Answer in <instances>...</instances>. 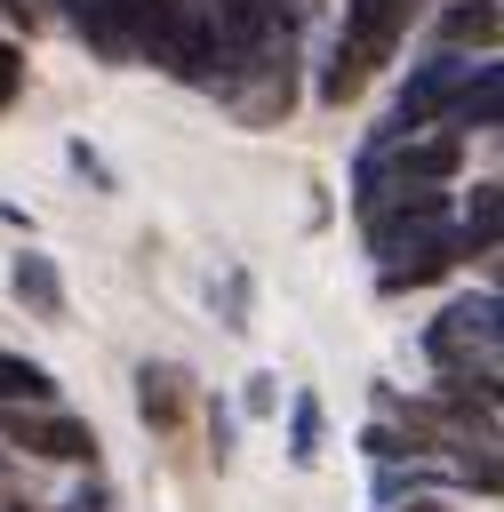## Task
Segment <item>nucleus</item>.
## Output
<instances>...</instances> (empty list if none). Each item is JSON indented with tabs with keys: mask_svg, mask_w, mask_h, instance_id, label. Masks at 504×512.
I'll use <instances>...</instances> for the list:
<instances>
[{
	"mask_svg": "<svg viewBox=\"0 0 504 512\" xmlns=\"http://www.w3.org/2000/svg\"><path fill=\"white\" fill-rule=\"evenodd\" d=\"M360 224H368V256H376V288L384 296H408V288H432V280L456 272V232H448V192L440 184L392 192Z\"/></svg>",
	"mask_w": 504,
	"mask_h": 512,
	"instance_id": "obj_1",
	"label": "nucleus"
},
{
	"mask_svg": "<svg viewBox=\"0 0 504 512\" xmlns=\"http://www.w3.org/2000/svg\"><path fill=\"white\" fill-rule=\"evenodd\" d=\"M464 168V136L456 128H416V136H376L352 168V208L368 216L376 200L392 192H416V184H448Z\"/></svg>",
	"mask_w": 504,
	"mask_h": 512,
	"instance_id": "obj_2",
	"label": "nucleus"
},
{
	"mask_svg": "<svg viewBox=\"0 0 504 512\" xmlns=\"http://www.w3.org/2000/svg\"><path fill=\"white\" fill-rule=\"evenodd\" d=\"M496 336H504V296H456L440 320H424V360L440 368V384H472L496 392Z\"/></svg>",
	"mask_w": 504,
	"mask_h": 512,
	"instance_id": "obj_3",
	"label": "nucleus"
},
{
	"mask_svg": "<svg viewBox=\"0 0 504 512\" xmlns=\"http://www.w3.org/2000/svg\"><path fill=\"white\" fill-rule=\"evenodd\" d=\"M0 448L40 464H96V432L64 416L56 400H0Z\"/></svg>",
	"mask_w": 504,
	"mask_h": 512,
	"instance_id": "obj_4",
	"label": "nucleus"
},
{
	"mask_svg": "<svg viewBox=\"0 0 504 512\" xmlns=\"http://www.w3.org/2000/svg\"><path fill=\"white\" fill-rule=\"evenodd\" d=\"M144 24V56L168 64L176 80L208 88V0H136Z\"/></svg>",
	"mask_w": 504,
	"mask_h": 512,
	"instance_id": "obj_5",
	"label": "nucleus"
},
{
	"mask_svg": "<svg viewBox=\"0 0 504 512\" xmlns=\"http://www.w3.org/2000/svg\"><path fill=\"white\" fill-rule=\"evenodd\" d=\"M472 64H480V56H464V48H432V56L408 72V88H400V104H392V120H384L376 136H416V128H440V120H448V104L464 96Z\"/></svg>",
	"mask_w": 504,
	"mask_h": 512,
	"instance_id": "obj_6",
	"label": "nucleus"
},
{
	"mask_svg": "<svg viewBox=\"0 0 504 512\" xmlns=\"http://www.w3.org/2000/svg\"><path fill=\"white\" fill-rule=\"evenodd\" d=\"M424 16V0H344V48L376 72V64H392V48L408 40V24Z\"/></svg>",
	"mask_w": 504,
	"mask_h": 512,
	"instance_id": "obj_7",
	"label": "nucleus"
},
{
	"mask_svg": "<svg viewBox=\"0 0 504 512\" xmlns=\"http://www.w3.org/2000/svg\"><path fill=\"white\" fill-rule=\"evenodd\" d=\"M72 32L104 56V64H128L144 56V24H136V0H72Z\"/></svg>",
	"mask_w": 504,
	"mask_h": 512,
	"instance_id": "obj_8",
	"label": "nucleus"
},
{
	"mask_svg": "<svg viewBox=\"0 0 504 512\" xmlns=\"http://www.w3.org/2000/svg\"><path fill=\"white\" fill-rule=\"evenodd\" d=\"M136 416H144L152 432H176V424L192 416V376H184L176 360H144V368H136Z\"/></svg>",
	"mask_w": 504,
	"mask_h": 512,
	"instance_id": "obj_9",
	"label": "nucleus"
},
{
	"mask_svg": "<svg viewBox=\"0 0 504 512\" xmlns=\"http://www.w3.org/2000/svg\"><path fill=\"white\" fill-rule=\"evenodd\" d=\"M8 296H16L32 320L64 328V272H56V256H40V248H16V264H8Z\"/></svg>",
	"mask_w": 504,
	"mask_h": 512,
	"instance_id": "obj_10",
	"label": "nucleus"
},
{
	"mask_svg": "<svg viewBox=\"0 0 504 512\" xmlns=\"http://www.w3.org/2000/svg\"><path fill=\"white\" fill-rule=\"evenodd\" d=\"M448 232H456V256H496V232H504V200H496V184L480 176L472 192H464V208H448Z\"/></svg>",
	"mask_w": 504,
	"mask_h": 512,
	"instance_id": "obj_11",
	"label": "nucleus"
},
{
	"mask_svg": "<svg viewBox=\"0 0 504 512\" xmlns=\"http://www.w3.org/2000/svg\"><path fill=\"white\" fill-rule=\"evenodd\" d=\"M496 112H504V72H496V56H480L472 80H464V96L448 104L440 128H456V136H464V128H496Z\"/></svg>",
	"mask_w": 504,
	"mask_h": 512,
	"instance_id": "obj_12",
	"label": "nucleus"
},
{
	"mask_svg": "<svg viewBox=\"0 0 504 512\" xmlns=\"http://www.w3.org/2000/svg\"><path fill=\"white\" fill-rule=\"evenodd\" d=\"M440 48H472V56H496V0H448L440 24H432Z\"/></svg>",
	"mask_w": 504,
	"mask_h": 512,
	"instance_id": "obj_13",
	"label": "nucleus"
},
{
	"mask_svg": "<svg viewBox=\"0 0 504 512\" xmlns=\"http://www.w3.org/2000/svg\"><path fill=\"white\" fill-rule=\"evenodd\" d=\"M328 448V416H320V392H288V464L312 472Z\"/></svg>",
	"mask_w": 504,
	"mask_h": 512,
	"instance_id": "obj_14",
	"label": "nucleus"
},
{
	"mask_svg": "<svg viewBox=\"0 0 504 512\" xmlns=\"http://www.w3.org/2000/svg\"><path fill=\"white\" fill-rule=\"evenodd\" d=\"M0 400H56V376L24 352H0Z\"/></svg>",
	"mask_w": 504,
	"mask_h": 512,
	"instance_id": "obj_15",
	"label": "nucleus"
},
{
	"mask_svg": "<svg viewBox=\"0 0 504 512\" xmlns=\"http://www.w3.org/2000/svg\"><path fill=\"white\" fill-rule=\"evenodd\" d=\"M360 88H368V64L336 40V48H328V72H320V104H352Z\"/></svg>",
	"mask_w": 504,
	"mask_h": 512,
	"instance_id": "obj_16",
	"label": "nucleus"
},
{
	"mask_svg": "<svg viewBox=\"0 0 504 512\" xmlns=\"http://www.w3.org/2000/svg\"><path fill=\"white\" fill-rule=\"evenodd\" d=\"M64 160H72V176H88L96 192H112V184H120V176H112V160H104L88 136H72V144H64Z\"/></svg>",
	"mask_w": 504,
	"mask_h": 512,
	"instance_id": "obj_17",
	"label": "nucleus"
},
{
	"mask_svg": "<svg viewBox=\"0 0 504 512\" xmlns=\"http://www.w3.org/2000/svg\"><path fill=\"white\" fill-rule=\"evenodd\" d=\"M16 96H24V48H16V40H0V112H8Z\"/></svg>",
	"mask_w": 504,
	"mask_h": 512,
	"instance_id": "obj_18",
	"label": "nucleus"
},
{
	"mask_svg": "<svg viewBox=\"0 0 504 512\" xmlns=\"http://www.w3.org/2000/svg\"><path fill=\"white\" fill-rule=\"evenodd\" d=\"M240 408H248V416H272V408H280V376H264V368H256V376H248V392H240Z\"/></svg>",
	"mask_w": 504,
	"mask_h": 512,
	"instance_id": "obj_19",
	"label": "nucleus"
},
{
	"mask_svg": "<svg viewBox=\"0 0 504 512\" xmlns=\"http://www.w3.org/2000/svg\"><path fill=\"white\" fill-rule=\"evenodd\" d=\"M224 328H248V272H224Z\"/></svg>",
	"mask_w": 504,
	"mask_h": 512,
	"instance_id": "obj_20",
	"label": "nucleus"
},
{
	"mask_svg": "<svg viewBox=\"0 0 504 512\" xmlns=\"http://www.w3.org/2000/svg\"><path fill=\"white\" fill-rule=\"evenodd\" d=\"M208 456L232 464V408H208Z\"/></svg>",
	"mask_w": 504,
	"mask_h": 512,
	"instance_id": "obj_21",
	"label": "nucleus"
},
{
	"mask_svg": "<svg viewBox=\"0 0 504 512\" xmlns=\"http://www.w3.org/2000/svg\"><path fill=\"white\" fill-rule=\"evenodd\" d=\"M0 512H32V496H24V472L0 456Z\"/></svg>",
	"mask_w": 504,
	"mask_h": 512,
	"instance_id": "obj_22",
	"label": "nucleus"
},
{
	"mask_svg": "<svg viewBox=\"0 0 504 512\" xmlns=\"http://www.w3.org/2000/svg\"><path fill=\"white\" fill-rule=\"evenodd\" d=\"M0 8H8L24 32H40V24H48V8H40V0H0Z\"/></svg>",
	"mask_w": 504,
	"mask_h": 512,
	"instance_id": "obj_23",
	"label": "nucleus"
},
{
	"mask_svg": "<svg viewBox=\"0 0 504 512\" xmlns=\"http://www.w3.org/2000/svg\"><path fill=\"white\" fill-rule=\"evenodd\" d=\"M384 512H392V504H384ZM408 512H448V504H440V496H408Z\"/></svg>",
	"mask_w": 504,
	"mask_h": 512,
	"instance_id": "obj_24",
	"label": "nucleus"
}]
</instances>
